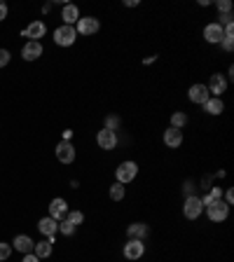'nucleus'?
Here are the masks:
<instances>
[{"mask_svg":"<svg viewBox=\"0 0 234 262\" xmlns=\"http://www.w3.org/2000/svg\"><path fill=\"white\" fill-rule=\"evenodd\" d=\"M206 211V216L211 223H225L227 216H230V206H227L223 199H216V201H211L208 206H204Z\"/></svg>","mask_w":234,"mask_h":262,"instance_id":"nucleus-1","label":"nucleus"},{"mask_svg":"<svg viewBox=\"0 0 234 262\" xmlns=\"http://www.w3.org/2000/svg\"><path fill=\"white\" fill-rule=\"evenodd\" d=\"M75 40H78V31H75V26H66V24H61L59 28H54V42L59 47H71V45H75Z\"/></svg>","mask_w":234,"mask_h":262,"instance_id":"nucleus-2","label":"nucleus"},{"mask_svg":"<svg viewBox=\"0 0 234 262\" xmlns=\"http://www.w3.org/2000/svg\"><path fill=\"white\" fill-rule=\"evenodd\" d=\"M136 176H138V164H136V162H122L119 166H117V171H115L117 183H122V185H129Z\"/></svg>","mask_w":234,"mask_h":262,"instance_id":"nucleus-3","label":"nucleus"},{"mask_svg":"<svg viewBox=\"0 0 234 262\" xmlns=\"http://www.w3.org/2000/svg\"><path fill=\"white\" fill-rule=\"evenodd\" d=\"M75 31H78V36H94V33H99L101 31V21L96 17H80L78 19V24H75Z\"/></svg>","mask_w":234,"mask_h":262,"instance_id":"nucleus-4","label":"nucleus"},{"mask_svg":"<svg viewBox=\"0 0 234 262\" xmlns=\"http://www.w3.org/2000/svg\"><path fill=\"white\" fill-rule=\"evenodd\" d=\"M201 211H204V206H201V199L197 194L185 197V201H183V216L188 218V220H197L201 216Z\"/></svg>","mask_w":234,"mask_h":262,"instance_id":"nucleus-5","label":"nucleus"},{"mask_svg":"<svg viewBox=\"0 0 234 262\" xmlns=\"http://www.w3.org/2000/svg\"><path fill=\"white\" fill-rule=\"evenodd\" d=\"M124 258L126 260H131V262H136V260H141L145 255V241H138V239H129L124 244Z\"/></svg>","mask_w":234,"mask_h":262,"instance_id":"nucleus-6","label":"nucleus"},{"mask_svg":"<svg viewBox=\"0 0 234 262\" xmlns=\"http://www.w3.org/2000/svg\"><path fill=\"white\" fill-rule=\"evenodd\" d=\"M227 84H230V80H227L223 73H213V75H211V80H208V84H206L208 94L220 99V94H225V91H227Z\"/></svg>","mask_w":234,"mask_h":262,"instance_id":"nucleus-7","label":"nucleus"},{"mask_svg":"<svg viewBox=\"0 0 234 262\" xmlns=\"http://www.w3.org/2000/svg\"><path fill=\"white\" fill-rule=\"evenodd\" d=\"M188 99L195 103V106H204L208 99H211V94H208V87L206 84H201V82H197V84H192L188 89Z\"/></svg>","mask_w":234,"mask_h":262,"instance_id":"nucleus-8","label":"nucleus"},{"mask_svg":"<svg viewBox=\"0 0 234 262\" xmlns=\"http://www.w3.org/2000/svg\"><path fill=\"white\" fill-rule=\"evenodd\" d=\"M117 143H119V136L115 131H108V129H101L96 134V145L101 150H115Z\"/></svg>","mask_w":234,"mask_h":262,"instance_id":"nucleus-9","label":"nucleus"},{"mask_svg":"<svg viewBox=\"0 0 234 262\" xmlns=\"http://www.w3.org/2000/svg\"><path fill=\"white\" fill-rule=\"evenodd\" d=\"M75 145L71 141H61V143L56 145V159L61 164H73L75 162Z\"/></svg>","mask_w":234,"mask_h":262,"instance_id":"nucleus-10","label":"nucleus"},{"mask_svg":"<svg viewBox=\"0 0 234 262\" xmlns=\"http://www.w3.org/2000/svg\"><path fill=\"white\" fill-rule=\"evenodd\" d=\"M42 42H36V40H28L26 45H24V49H21V59L24 61H38L40 56H42Z\"/></svg>","mask_w":234,"mask_h":262,"instance_id":"nucleus-11","label":"nucleus"},{"mask_svg":"<svg viewBox=\"0 0 234 262\" xmlns=\"http://www.w3.org/2000/svg\"><path fill=\"white\" fill-rule=\"evenodd\" d=\"M38 232H40L42 236H47L49 241H54V234L59 232V223H56L54 218L47 216V218H42V220L38 223Z\"/></svg>","mask_w":234,"mask_h":262,"instance_id":"nucleus-12","label":"nucleus"},{"mask_svg":"<svg viewBox=\"0 0 234 262\" xmlns=\"http://www.w3.org/2000/svg\"><path fill=\"white\" fill-rule=\"evenodd\" d=\"M223 26H218L216 21H211V24H206L204 26V40L206 42H211V45H220V40H223Z\"/></svg>","mask_w":234,"mask_h":262,"instance_id":"nucleus-13","label":"nucleus"},{"mask_svg":"<svg viewBox=\"0 0 234 262\" xmlns=\"http://www.w3.org/2000/svg\"><path fill=\"white\" fill-rule=\"evenodd\" d=\"M150 234V227L145 223H131L126 227V239H138V241H145Z\"/></svg>","mask_w":234,"mask_h":262,"instance_id":"nucleus-14","label":"nucleus"},{"mask_svg":"<svg viewBox=\"0 0 234 262\" xmlns=\"http://www.w3.org/2000/svg\"><path fill=\"white\" fill-rule=\"evenodd\" d=\"M66 213H68V204H66V199H61V197L52 199V204H49V218H54L56 223H59V220L66 218Z\"/></svg>","mask_w":234,"mask_h":262,"instance_id":"nucleus-15","label":"nucleus"},{"mask_svg":"<svg viewBox=\"0 0 234 262\" xmlns=\"http://www.w3.org/2000/svg\"><path fill=\"white\" fill-rule=\"evenodd\" d=\"M21 33H24L26 37H31V40L40 42V37L47 33V26H45V21H42V19H38V21H33V24H31L28 28H24Z\"/></svg>","mask_w":234,"mask_h":262,"instance_id":"nucleus-16","label":"nucleus"},{"mask_svg":"<svg viewBox=\"0 0 234 262\" xmlns=\"http://www.w3.org/2000/svg\"><path fill=\"white\" fill-rule=\"evenodd\" d=\"M14 251H19V253H33V246H36V241L31 239V236H26V234H17L14 236Z\"/></svg>","mask_w":234,"mask_h":262,"instance_id":"nucleus-17","label":"nucleus"},{"mask_svg":"<svg viewBox=\"0 0 234 262\" xmlns=\"http://www.w3.org/2000/svg\"><path fill=\"white\" fill-rule=\"evenodd\" d=\"M164 145H166V148H180V145H183V131L169 127L164 131Z\"/></svg>","mask_w":234,"mask_h":262,"instance_id":"nucleus-18","label":"nucleus"},{"mask_svg":"<svg viewBox=\"0 0 234 262\" xmlns=\"http://www.w3.org/2000/svg\"><path fill=\"white\" fill-rule=\"evenodd\" d=\"M223 110H225V103H223V99H218V96H211V99L204 103V112L206 115H223Z\"/></svg>","mask_w":234,"mask_h":262,"instance_id":"nucleus-19","label":"nucleus"},{"mask_svg":"<svg viewBox=\"0 0 234 262\" xmlns=\"http://www.w3.org/2000/svg\"><path fill=\"white\" fill-rule=\"evenodd\" d=\"M61 19H63V24H66V26H75V24H78V19H80V9L75 7V5H63Z\"/></svg>","mask_w":234,"mask_h":262,"instance_id":"nucleus-20","label":"nucleus"},{"mask_svg":"<svg viewBox=\"0 0 234 262\" xmlns=\"http://www.w3.org/2000/svg\"><path fill=\"white\" fill-rule=\"evenodd\" d=\"M52 251H54V241H49V239H45V241H36V246H33V253H36L40 260L49 258Z\"/></svg>","mask_w":234,"mask_h":262,"instance_id":"nucleus-21","label":"nucleus"},{"mask_svg":"<svg viewBox=\"0 0 234 262\" xmlns=\"http://www.w3.org/2000/svg\"><path fill=\"white\" fill-rule=\"evenodd\" d=\"M108 194H110L113 201H122L124 194H126V185H122V183H113V185H110V190H108Z\"/></svg>","mask_w":234,"mask_h":262,"instance_id":"nucleus-22","label":"nucleus"},{"mask_svg":"<svg viewBox=\"0 0 234 262\" xmlns=\"http://www.w3.org/2000/svg\"><path fill=\"white\" fill-rule=\"evenodd\" d=\"M119 127H122V119H119V115H108V117L103 119V129H108V131H119Z\"/></svg>","mask_w":234,"mask_h":262,"instance_id":"nucleus-23","label":"nucleus"},{"mask_svg":"<svg viewBox=\"0 0 234 262\" xmlns=\"http://www.w3.org/2000/svg\"><path fill=\"white\" fill-rule=\"evenodd\" d=\"M185 124H188V115H185L183 110L173 112V115H171V127H173V129H180V131H183V127H185Z\"/></svg>","mask_w":234,"mask_h":262,"instance_id":"nucleus-24","label":"nucleus"},{"mask_svg":"<svg viewBox=\"0 0 234 262\" xmlns=\"http://www.w3.org/2000/svg\"><path fill=\"white\" fill-rule=\"evenodd\" d=\"M75 229H78V227L73 225L71 220H66V218L59 223V232H61L63 236H73V234H75Z\"/></svg>","mask_w":234,"mask_h":262,"instance_id":"nucleus-25","label":"nucleus"},{"mask_svg":"<svg viewBox=\"0 0 234 262\" xmlns=\"http://www.w3.org/2000/svg\"><path fill=\"white\" fill-rule=\"evenodd\" d=\"M66 220H71L73 225L78 227L84 223V213H82V211H68V213H66Z\"/></svg>","mask_w":234,"mask_h":262,"instance_id":"nucleus-26","label":"nucleus"},{"mask_svg":"<svg viewBox=\"0 0 234 262\" xmlns=\"http://www.w3.org/2000/svg\"><path fill=\"white\" fill-rule=\"evenodd\" d=\"M213 5H216L218 14H230V12H232V2H230V0H216Z\"/></svg>","mask_w":234,"mask_h":262,"instance_id":"nucleus-27","label":"nucleus"},{"mask_svg":"<svg viewBox=\"0 0 234 262\" xmlns=\"http://www.w3.org/2000/svg\"><path fill=\"white\" fill-rule=\"evenodd\" d=\"M12 255V244H5V241H0V262H5Z\"/></svg>","mask_w":234,"mask_h":262,"instance_id":"nucleus-28","label":"nucleus"},{"mask_svg":"<svg viewBox=\"0 0 234 262\" xmlns=\"http://www.w3.org/2000/svg\"><path fill=\"white\" fill-rule=\"evenodd\" d=\"M218 26H232L234 24V17H232V12H230V14H220V17H218V21H216Z\"/></svg>","mask_w":234,"mask_h":262,"instance_id":"nucleus-29","label":"nucleus"},{"mask_svg":"<svg viewBox=\"0 0 234 262\" xmlns=\"http://www.w3.org/2000/svg\"><path fill=\"white\" fill-rule=\"evenodd\" d=\"M9 59H12V54H9L7 49H2V47H0V68H5V66L9 64Z\"/></svg>","mask_w":234,"mask_h":262,"instance_id":"nucleus-30","label":"nucleus"},{"mask_svg":"<svg viewBox=\"0 0 234 262\" xmlns=\"http://www.w3.org/2000/svg\"><path fill=\"white\" fill-rule=\"evenodd\" d=\"M183 192H185V197H192V194H195V183H192V181H185V185H183Z\"/></svg>","mask_w":234,"mask_h":262,"instance_id":"nucleus-31","label":"nucleus"},{"mask_svg":"<svg viewBox=\"0 0 234 262\" xmlns=\"http://www.w3.org/2000/svg\"><path fill=\"white\" fill-rule=\"evenodd\" d=\"M208 197L213 199V201H216V199H223V190H220V187H211V190H208Z\"/></svg>","mask_w":234,"mask_h":262,"instance_id":"nucleus-32","label":"nucleus"},{"mask_svg":"<svg viewBox=\"0 0 234 262\" xmlns=\"http://www.w3.org/2000/svg\"><path fill=\"white\" fill-rule=\"evenodd\" d=\"M7 2H2V0H0V21H5V19H7Z\"/></svg>","mask_w":234,"mask_h":262,"instance_id":"nucleus-33","label":"nucleus"},{"mask_svg":"<svg viewBox=\"0 0 234 262\" xmlns=\"http://www.w3.org/2000/svg\"><path fill=\"white\" fill-rule=\"evenodd\" d=\"M21 262H40V258H38L36 253H26V255H24V260H21Z\"/></svg>","mask_w":234,"mask_h":262,"instance_id":"nucleus-34","label":"nucleus"},{"mask_svg":"<svg viewBox=\"0 0 234 262\" xmlns=\"http://www.w3.org/2000/svg\"><path fill=\"white\" fill-rule=\"evenodd\" d=\"M124 7H138V0H124Z\"/></svg>","mask_w":234,"mask_h":262,"instance_id":"nucleus-35","label":"nucleus"},{"mask_svg":"<svg viewBox=\"0 0 234 262\" xmlns=\"http://www.w3.org/2000/svg\"><path fill=\"white\" fill-rule=\"evenodd\" d=\"M73 138V131L71 129H66V131H63V141H71Z\"/></svg>","mask_w":234,"mask_h":262,"instance_id":"nucleus-36","label":"nucleus"}]
</instances>
